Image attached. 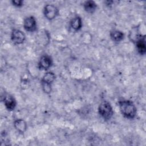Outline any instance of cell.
Listing matches in <instances>:
<instances>
[{
	"label": "cell",
	"instance_id": "6da1fadb",
	"mask_svg": "<svg viewBox=\"0 0 146 146\" xmlns=\"http://www.w3.org/2000/svg\"><path fill=\"white\" fill-rule=\"evenodd\" d=\"M121 115L127 119H133L137 115V108L133 102L128 99H120L117 102Z\"/></svg>",
	"mask_w": 146,
	"mask_h": 146
},
{
	"label": "cell",
	"instance_id": "9c48e42d",
	"mask_svg": "<svg viewBox=\"0 0 146 146\" xmlns=\"http://www.w3.org/2000/svg\"><path fill=\"white\" fill-rule=\"evenodd\" d=\"M144 34L143 35L140 32V26L139 25L136 26L135 27H132L131 30L129 32V35L128 37L129 38V40L135 43V42L138 40L139 39H140L141 37H143Z\"/></svg>",
	"mask_w": 146,
	"mask_h": 146
},
{
	"label": "cell",
	"instance_id": "7c38bea8",
	"mask_svg": "<svg viewBox=\"0 0 146 146\" xmlns=\"http://www.w3.org/2000/svg\"><path fill=\"white\" fill-rule=\"evenodd\" d=\"M136 48L140 55H144L146 53V47H145V35H144L138 40L135 42Z\"/></svg>",
	"mask_w": 146,
	"mask_h": 146
},
{
	"label": "cell",
	"instance_id": "30bf717a",
	"mask_svg": "<svg viewBox=\"0 0 146 146\" xmlns=\"http://www.w3.org/2000/svg\"><path fill=\"white\" fill-rule=\"evenodd\" d=\"M70 26L74 31H78L80 30L83 26L82 18L79 15L75 16L70 21Z\"/></svg>",
	"mask_w": 146,
	"mask_h": 146
},
{
	"label": "cell",
	"instance_id": "8992f818",
	"mask_svg": "<svg viewBox=\"0 0 146 146\" xmlns=\"http://www.w3.org/2000/svg\"><path fill=\"white\" fill-rule=\"evenodd\" d=\"M24 29L30 33L34 32L37 30V22L34 16H29L26 17L23 22Z\"/></svg>",
	"mask_w": 146,
	"mask_h": 146
},
{
	"label": "cell",
	"instance_id": "4fadbf2b",
	"mask_svg": "<svg viewBox=\"0 0 146 146\" xmlns=\"http://www.w3.org/2000/svg\"><path fill=\"white\" fill-rule=\"evenodd\" d=\"M84 10L88 14H93L97 9L96 3L92 0L84 1L83 3Z\"/></svg>",
	"mask_w": 146,
	"mask_h": 146
},
{
	"label": "cell",
	"instance_id": "277c9868",
	"mask_svg": "<svg viewBox=\"0 0 146 146\" xmlns=\"http://www.w3.org/2000/svg\"><path fill=\"white\" fill-rule=\"evenodd\" d=\"M43 13L46 19L52 21L59 15V11L54 4H46L43 7Z\"/></svg>",
	"mask_w": 146,
	"mask_h": 146
},
{
	"label": "cell",
	"instance_id": "8fae6325",
	"mask_svg": "<svg viewBox=\"0 0 146 146\" xmlns=\"http://www.w3.org/2000/svg\"><path fill=\"white\" fill-rule=\"evenodd\" d=\"M14 127L19 133L23 134L27 130V124L25 120L18 119L14 121Z\"/></svg>",
	"mask_w": 146,
	"mask_h": 146
},
{
	"label": "cell",
	"instance_id": "5b68a950",
	"mask_svg": "<svg viewBox=\"0 0 146 146\" xmlns=\"http://www.w3.org/2000/svg\"><path fill=\"white\" fill-rule=\"evenodd\" d=\"M11 42L16 45L22 44L26 40L25 34L19 29H14L12 30L10 35Z\"/></svg>",
	"mask_w": 146,
	"mask_h": 146
},
{
	"label": "cell",
	"instance_id": "5bb4252c",
	"mask_svg": "<svg viewBox=\"0 0 146 146\" xmlns=\"http://www.w3.org/2000/svg\"><path fill=\"white\" fill-rule=\"evenodd\" d=\"M110 36L113 42L119 43L124 39V34L121 31L118 30H113L110 32Z\"/></svg>",
	"mask_w": 146,
	"mask_h": 146
},
{
	"label": "cell",
	"instance_id": "7a4b0ae2",
	"mask_svg": "<svg viewBox=\"0 0 146 146\" xmlns=\"http://www.w3.org/2000/svg\"><path fill=\"white\" fill-rule=\"evenodd\" d=\"M98 111L99 115L105 121L110 120L114 113L111 104L107 100H103L99 104Z\"/></svg>",
	"mask_w": 146,
	"mask_h": 146
},
{
	"label": "cell",
	"instance_id": "3957f363",
	"mask_svg": "<svg viewBox=\"0 0 146 146\" xmlns=\"http://www.w3.org/2000/svg\"><path fill=\"white\" fill-rule=\"evenodd\" d=\"M56 79L55 74L52 71L46 72L42 78L41 86L43 92L50 94L52 90V84Z\"/></svg>",
	"mask_w": 146,
	"mask_h": 146
},
{
	"label": "cell",
	"instance_id": "9a60e30c",
	"mask_svg": "<svg viewBox=\"0 0 146 146\" xmlns=\"http://www.w3.org/2000/svg\"><path fill=\"white\" fill-rule=\"evenodd\" d=\"M11 3L13 6L16 7H21L23 6L24 1L22 0H11Z\"/></svg>",
	"mask_w": 146,
	"mask_h": 146
},
{
	"label": "cell",
	"instance_id": "52a82bcc",
	"mask_svg": "<svg viewBox=\"0 0 146 146\" xmlns=\"http://www.w3.org/2000/svg\"><path fill=\"white\" fill-rule=\"evenodd\" d=\"M52 64L53 60L51 57L47 54H44L40 58L38 63V67L40 70L47 71L52 66Z\"/></svg>",
	"mask_w": 146,
	"mask_h": 146
},
{
	"label": "cell",
	"instance_id": "ba28073f",
	"mask_svg": "<svg viewBox=\"0 0 146 146\" xmlns=\"http://www.w3.org/2000/svg\"><path fill=\"white\" fill-rule=\"evenodd\" d=\"M3 104L7 110L13 111L17 106V101L14 96L10 94H6L2 99Z\"/></svg>",
	"mask_w": 146,
	"mask_h": 146
},
{
	"label": "cell",
	"instance_id": "2e32d148",
	"mask_svg": "<svg viewBox=\"0 0 146 146\" xmlns=\"http://www.w3.org/2000/svg\"><path fill=\"white\" fill-rule=\"evenodd\" d=\"M114 2L113 1H104V3L106 4V6H111L112 5H113V3Z\"/></svg>",
	"mask_w": 146,
	"mask_h": 146
}]
</instances>
